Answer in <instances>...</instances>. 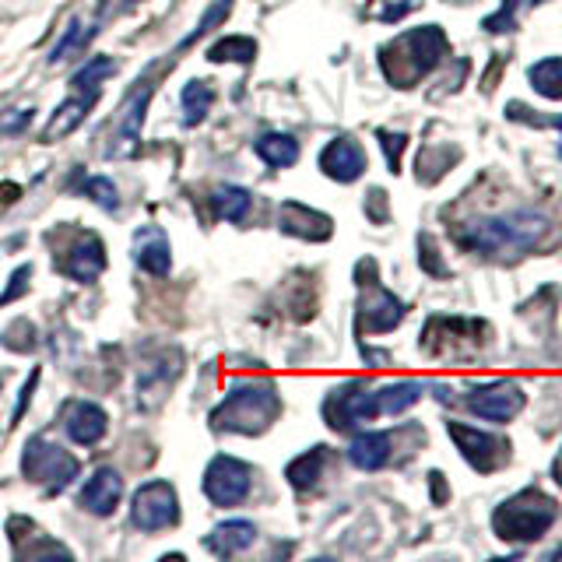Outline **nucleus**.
Wrapping results in <instances>:
<instances>
[{"mask_svg":"<svg viewBox=\"0 0 562 562\" xmlns=\"http://www.w3.org/2000/svg\"><path fill=\"white\" fill-rule=\"evenodd\" d=\"M549 218L535 215V211H509V215L496 218H482L471 222L457 233V243L471 254H485V257H520L527 250L549 236Z\"/></svg>","mask_w":562,"mask_h":562,"instance_id":"1","label":"nucleus"},{"mask_svg":"<svg viewBox=\"0 0 562 562\" xmlns=\"http://www.w3.org/2000/svg\"><path fill=\"white\" fill-rule=\"evenodd\" d=\"M148 95H151V88L145 85V88H140V92L127 102V110H123V120H120V131H116L113 155H131V151L137 148L140 123H145V110H148Z\"/></svg>","mask_w":562,"mask_h":562,"instance_id":"21","label":"nucleus"},{"mask_svg":"<svg viewBox=\"0 0 562 562\" xmlns=\"http://www.w3.org/2000/svg\"><path fill=\"white\" fill-rule=\"evenodd\" d=\"M514 11H517V0H506V4L499 8V14H492L485 29L488 32H509V25H514Z\"/></svg>","mask_w":562,"mask_h":562,"instance_id":"32","label":"nucleus"},{"mask_svg":"<svg viewBox=\"0 0 562 562\" xmlns=\"http://www.w3.org/2000/svg\"><path fill=\"white\" fill-rule=\"evenodd\" d=\"M254 148H257V155H260L271 169H289V166L299 162V140H295L292 134H281V131L260 134Z\"/></svg>","mask_w":562,"mask_h":562,"instance_id":"23","label":"nucleus"},{"mask_svg":"<svg viewBox=\"0 0 562 562\" xmlns=\"http://www.w3.org/2000/svg\"><path fill=\"white\" fill-rule=\"evenodd\" d=\"M113 75H116V60L113 57H95L75 75V88H102V81L113 78Z\"/></svg>","mask_w":562,"mask_h":562,"instance_id":"29","label":"nucleus"},{"mask_svg":"<svg viewBox=\"0 0 562 562\" xmlns=\"http://www.w3.org/2000/svg\"><path fill=\"white\" fill-rule=\"evenodd\" d=\"M404 145H408V137H404V134L380 131V148L386 151V166H391V172L401 169V151H404Z\"/></svg>","mask_w":562,"mask_h":562,"instance_id":"31","label":"nucleus"},{"mask_svg":"<svg viewBox=\"0 0 562 562\" xmlns=\"http://www.w3.org/2000/svg\"><path fill=\"white\" fill-rule=\"evenodd\" d=\"M78 457L67 453L64 447L49 443V439L35 436L22 450V474L32 485H43L46 492H60L78 479Z\"/></svg>","mask_w":562,"mask_h":562,"instance_id":"5","label":"nucleus"},{"mask_svg":"<svg viewBox=\"0 0 562 562\" xmlns=\"http://www.w3.org/2000/svg\"><path fill=\"white\" fill-rule=\"evenodd\" d=\"M105 426H110V418H105V412L99 408V404H92V401H78L75 408L67 412V422H64L67 436L75 439L78 447L99 443V439L105 436Z\"/></svg>","mask_w":562,"mask_h":562,"instance_id":"19","label":"nucleus"},{"mask_svg":"<svg viewBox=\"0 0 562 562\" xmlns=\"http://www.w3.org/2000/svg\"><path fill=\"white\" fill-rule=\"evenodd\" d=\"M549 123H552V127H559V134H562V116H555V120H549ZM559 151H562V148H559Z\"/></svg>","mask_w":562,"mask_h":562,"instance_id":"37","label":"nucleus"},{"mask_svg":"<svg viewBox=\"0 0 562 562\" xmlns=\"http://www.w3.org/2000/svg\"><path fill=\"white\" fill-rule=\"evenodd\" d=\"M29 278H32V268H29V263H25V268H18L14 274H11V281H14V285L4 292V295H0V306H4V303H11V299L14 295H22L25 289H29Z\"/></svg>","mask_w":562,"mask_h":562,"instance_id":"33","label":"nucleus"},{"mask_svg":"<svg viewBox=\"0 0 562 562\" xmlns=\"http://www.w3.org/2000/svg\"><path fill=\"white\" fill-rule=\"evenodd\" d=\"M552 474H555V482L562 485V453L555 457V464H552Z\"/></svg>","mask_w":562,"mask_h":562,"instance_id":"36","label":"nucleus"},{"mask_svg":"<svg viewBox=\"0 0 562 562\" xmlns=\"http://www.w3.org/2000/svg\"><path fill=\"white\" fill-rule=\"evenodd\" d=\"M180 520V496L169 482H145L131 499V524L137 531H166Z\"/></svg>","mask_w":562,"mask_h":562,"instance_id":"6","label":"nucleus"},{"mask_svg":"<svg viewBox=\"0 0 562 562\" xmlns=\"http://www.w3.org/2000/svg\"><path fill=\"white\" fill-rule=\"evenodd\" d=\"M32 120V110H18V116H0V134L4 131H22Z\"/></svg>","mask_w":562,"mask_h":562,"instance_id":"35","label":"nucleus"},{"mask_svg":"<svg viewBox=\"0 0 562 562\" xmlns=\"http://www.w3.org/2000/svg\"><path fill=\"white\" fill-rule=\"evenodd\" d=\"M211 207H215V218H225L233 225H243L250 218V207H254V193L243 190L236 183H222L211 193Z\"/></svg>","mask_w":562,"mask_h":562,"instance_id":"22","label":"nucleus"},{"mask_svg":"<svg viewBox=\"0 0 562 562\" xmlns=\"http://www.w3.org/2000/svg\"><path fill=\"white\" fill-rule=\"evenodd\" d=\"M250 485H254L250 464H243L228 453H218L204 471V496L215 506H239L250 496Z\"/></svg>","mask_w":562,"mask_h":562,"instance_id":"7","label":"nucleus"},{"mask_svg":"<svg viewBox=\"0 0 562 562\" xmlns=\"http://www.w3.org/2000/svg\"><path fill=\"white\" fill-rule=\"evenodd\" d=\"M278 225H281V233L299 236V239H310V243H324L330 236V218L321 215V211L306 207V204H295V201L281 204Z\"/></svg>","mask_w":562,"mask_h":562,"instance_id":"17","label":"nucleus"},{"mask_svg":"<svg viewBox=\"0 0 562 562\" xmlns=\"http://www.w3.org/2000/svg\"><path fill=\"white\" fill-rule=\"evenodd\" d=\"M321 169H324V176H330V180H338V183H356L366 172V151L359 140L334 137L321 151Z\"/></svg>","mask_w":562,"mask_h":562,"instance_id":"14","label":"nucleus"},{"mask_svg":"<svg viewBox=\"0 0 562 562\" xmlns=\"http://www.w3.org/2000/svg\"><path fill=\"white\" fill-rule=\"evenodd\" d=\"M99 92L102 88H75V95H70L67 102H60L57 110L49 113V123L43 131V140L46 145H57V140H64L67 134H75V127H81L88 110L99 102Z\"/></svg>","mask_w":562,"mask_h":562,"instance_id":"13","label":"nucleus"},{"mask_svg":"<svg viewBox=\"0 0 562 562\" xmlns=\"http://www.w3.org/2000/svg\"><path fill=\"white\" fill-rule=\"evenodd\" d=\"M35 380H40V369H32V376H29V383H25V391H22V401L14 404V412H11V422H18L25 415V408H29V401H32V386H35Z\"/></svg>","mask_w":562,"mask_h":562,"instance_id":"34","label":"nucleus"},{"mask_svg":"<svg viewBox=\"0 0 562 562\" xmlns=\"http://www.w3.org/2000/svg\"><path fill=\"white\" fill-rule=\"evenodd\" d=\"M401 321H404V306L397 299L380 285H369L362 306H359V330L383 334V330H394Z\"/></svg>","mask_w":562,"mask_h":562,"instance_id":"15","label":"nucleus"},{"mask_svg":"<svg viewBox=\"0 0 562 562\" xmlns=\"http://www.w3.org/2000/svg\"><path fill=\"white\" fill-rule=\"evenodd\" d=\"M127 4H137V0H127Z\"/></svg>","mask_w":562,"mask_h":562,"instance_id":"38","label":"nucleus"},{"mask_svg":"<svg viewBox=\"0 0 562 562\" xmlns=\"http://www.w3.org/2000/svg\"><path fill=\"white\" fill-rule=\"evenodd\" d=\"M257 57V43L246 40V35H225L215 46L207 49L211 64H250Z\"/></svg>","mask_w":562,"mask_h":562,"instance_id":"27","label":"nucleus"},{"mask_svg":"<svg viewBox=\"0 0 562 562\" xmlns=\"http://www.w3.org/2000/svg\"><path fill=\"white\" fill-rule=\"evenodd\" d=\"M180 102H183V123L187 127H198L211 113V105H215V92H211L204 81H187Z\"/></svg>","mask_w":562,"mask_h":562,"instance_id":"26","label":"nucleus"},{"mask_svg":"<svg viewBox=\"0 0 562 562\" xmlns=\"http://www.w3.org/2000/svg\"><path fill=\"white\" fill-rule=\"evenodd\" d=\"M555 517H559L555 499H549L538 488H524L492 514V527H496V535L503 541H531L549 531Z\"/></svg>","mask_w":562,"mask_h":562,"instance_id":"4","label":"nucleus"},{"mask_svg":"<svg viewBox=\"0 0 562 562\" xmlns=\"http://www.w3.org/2000/svg\"><path fill=\"white\" fill-rule=\"evenodd\" d=\"M447 57V35L439 25H422L397 35L394 43H386L380 49V67L391 85L397 88H412L429 70Z\"/></svg>","mask_w":562,"mask_h":562,"instance_id":"3","label":"nucleus"},{"mask_svg":"<svg viewBox=\"0 0 562 562\" xmlns=\"http://www.w3.org/2000/svg\"><path fill=\"white\" fill-rule=\"evenodd\" d=\"M254 541H257V524L254 520H225L204 538V549L215 552L218 559H233V555L250 549Z\"/></svg>","mask_w":562,"mask_h":562,"instance_id":"18","label":"nucleus"},{"mask_svg":"<svg viewBox=\"0 0 562 562\" xmlns=\"http://www.w3.org/2000/svg\"><path fill=\"white\" fill-rule=\"evenodd\" d=\"M60 271L67 278L92 285V281L105 271V243L95 233H78L75 246L67 250V257H60Z\"/></svg>","mask_w":562,"mask_h":562,"instance_id":"12","label":"nucleus"},{"mask_svg":"<svg viewBox=\"0 0 562 562\" xmlns=\"http://www.w3.org/2000/svg\"><path fill=\"white\" fill-rule=\"evenodd\" d=\"M81 190L92 198L99 207H105V211H116L120 207V190L113 187V180L110 176H88V180L81 183Z\"/></svg>","mask_w":562,"mask_h":562,"instance_id":"30","label":"nucleus"},{"mask_svg":"<svg viewBox=\"0 0 562 562\" xmlns=\"http://www.w3.org/2000/svg\"><path fill=\"white\" fill-rule=\"evenodd\" d=\"M324 468H327V450L324 447H313L310 453L295 457V461L289 464V471H285V479L292 482V488L306 492V488H313L316 482L324 479Z\"/></svg>","mask_w":562,"mask_h":562,"instance_id":"25","label":"nucleus"},{"mask_svg":"<svg viewBox=\"0 0 562 562\" xmlns=\"http://www.w3.org/2000/svg\"><path fill=\"white\" fill-rule=\"evenodd\" d=\"M447 432L450 439L457 443V450H461L464 461L474 468V471H496L506 457H509V447L503 443L499 436H492L485 429H474V426H464V422H447Z\"/></svg>","mask_w":562,"mask_h":562,"instance_id":"10","label":"nucleus"},{"mask_svg":"<svg viewBox=\"0 0 562 562\" xmlns=\"http://www.w3.org/2000/svg\"><path fill=\"white\" fill-rule=\"evenodd\" d=\"M524 404H527V394L517 380H492V383L474 386L468 394V408L485 422H496V426L517 418L524 412Z\"/></svg>","mask_w":562,"mask_h":562,"instance_id":"8","label":"nucleus"},{"mask_svg":"<svg viewBox=\"0 0 562 562\" xmlns=\"http://www.w3.org/2000/svg\"><path fill=\"white\" fill-rule=\"evenodd\" d=\"M391 447H394L391 432H359L348 447V461L359 471H380L391 461Z\"/></svg>","mask_w":562,"mask_h":562,"instance_id":"20","label":"nucleus"},{"mask_svg":"<svg viewBox=\"0 0 562 562\" xmlns=\"http://www.w3.org/2000/svg\"><path fill=\"white\" fill-rule=\"evenodd\" d=\"M281 415V397L271 380H239L211 412V429L233 436H260Z\"/></svg>","mask_w":562,"mask_h":562,"instance_id":"2","label":"nucleus"},{"mask_svg":"<svg viewBox=\"0 0 562 562\" xmlns=\"http://www.w3.org/2000/svg\"><path fill=\"white\" fill-rule=\"evenodd\" d=\"M120 499H123V474L116 468H95V474L78 492V506L92 517H113Z\"/></svg>","mask_w":562,"mask_h":562,"instance_id":"11","label":"nucleus"},{"mask_svg":"<svg viewBox=\"0 0 562 562\" xmlns=\"http://www.w3.org/2000/svg\"><path fill=\"white\" fill-rule=\"evenodd\" d=\"M422 386L418 380H397V383H386L376 391V404H380V415H401V412H408L412 404L422 397Z\"/></svg>","mask_w":562,"mask_h":562,"instance_id":"24","label":"nucleus"},{"mask_svg":"<svg viewBox=\"0 0 562 562\" xmlns=\"http://www.w3.org/2000/svg\"><path fill=\"white\" fill-rule=\"evenodd\" d=\"M134 260L140 271H148L151 278H166L172 268V254H169V239L158 225H145L134 233Z\"/></svg>","mask_w":562,"mask_h":562,"instance_id":"16","label":"nucleus"},{"mask_svg":"<svg viewBox=\"0 0 562 562\" xmlns=\"http://www.w3.org/2000/svg\"><path fill=\"white\" fill-rule=\"evenodd\" d=\"M380 415V404H376V391H369L362 380L356 383H345L341 391H334L324 401V418L330 422L334 429H351V426H362V422H373Z\"/></svg>","mask_w":562,"mask_h":562,"instance_id":"9","label":"nucleus"},{"mask_svg":"<svg viewBox=\"0 0 562 562\" xmlns=\"http://www.w3.org/2000/svg\"><path fill=\"white\" fill-rule=\"evenodd\" d=\"M527 78H531L535 92H541L544 99H562V57L538 60L531 70H527Z\"/></svg>","mask_w":562,"mask_h":562,"instance_id":"28","label":"nucleus"}]
</instances>
